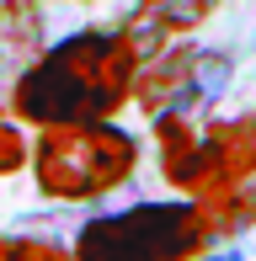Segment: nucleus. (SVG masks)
Listing matches in <instances>:
<instances>
[{"label":"nucleus","instance_id":"1","mask_svg":"<svg viewBox=\"0 0 256 261\" xmlns=\"http://www.w3.org/2000/svg\"><path fill=\"white\" fill-rule=\"evenodd\" d=\"M134 69H139V48L123 32H75V38L54 43L38 64L21 69L11 101L27 123L43 128L101 123L123 107Z\"/></svg>","mask_w":256,"mask_h":261},{"label":"nucleus","instance_id":"2","mask_svg":"<svg viewBox=\"0 0 256 261\" xmlns=\"http://www.w3.org/2000/svg\"><path fill=\"white\" fill-rule=\"evenodd\" d=\"M139 165V144L134 134L112 123H64L48 128L32 149V171H38V187L48 197H64V203H80V197H101L112 187H123Z\"/></svg>","mask_w":256,"mask_h":261},{"label":"nucleus","instance_id":"3","mask_svg":"<svg viewBox=\"0 0 256 261\" xmlns=\"http://www.w3.org/2000/svg\"><path fill=\"white\" fill-rule=\"evenodd\" d=\"M208 240L203 213L192 203H139L101 213L75 234L80 261H187Z\"/></svg>","mask_w":256,"mask_h":261},{"label":"nucleus","instance_id":"4","mask_svg":"<svg viewBox=\"0 0 256 261\" xmlns=\"http://www.w3.org/2000/svg\"><path fill=\"white\" fill-rule=\"evenodd\" d=\"M256 171V123L240 117V123H214L208 134H187V144L176 155H166V176L176 187H192V192L214 197L224 187H240Z\"/></svg>","mask_w":256,"mask_h":261},{"label":"nucleus","instance_id":"5","mask_svg":"<svg viewBox=\"0 0 256 261\" xmlns=\"http://www.w3.org/2000/svg\"><path fill=\"white\" fill-rule=\"evenodd\" d=\"M155 64L134 69V96L149 112H192V75H197V48H171V54H149Z\"/></svg>","mask_w":256,"mask_h":261},{"label":"nucleus","instance_id":"6","mask_svg":"<svg viewBox=\"0 0 256 261\" xmlns=\"http://www.w3.org/2000/svg\"><path fill=\"white\" fill-rule=\"evenodd\" d=\"M214 6L219 0H139L118 32L139 48V59H144V48L176 38V32H192L203 16H214Z\"/></svg>","mask_w":256,"mask_h":261},{"label":"nucleus","instance_id":"7","mask_svg":"<svg viewBox=\"0 0 256 261\" xmlns=\"http://www.w3.org/2000/svg\"><path fill=\"white\" fill-rule=\"evenodd\" d=\"M203 213V229L208 234H235L246 229V224H256V187H224V192H214V203L197 208Z\"/></svg>","mask_w":256,"mask_h":261},{"label":"nucleus","instance_id":"8","mask_svg":"<svg viewBox=\"0 0 256 261\" xmlns=\"http://www.w3.org/2000/svg\"><path fill=\"white\" fill-rule=\"evenodd\" d=\"M43 21L38 11L27 6V0H11V6H0V54H32V43H38Z\"/></svg>","mask_w":256,"mask_h":261},{"label":"nucleus","instance_id":"9","mask_svg":"<svg viewBox=\"0 0 256 261\" xmlns=\"http://www.w3.org/2000/svg\"><path fill=\"white\" fill-rule=\"evenodd\" d=\"M0 261H64L43 240H0Z\"/></svg>","mask_w":256,"mask_h":261},{"label":"nucleus","instance_id":"10","mask_svg":"<svg viewBox=\"0 0 256 261\" xmlns=\"http://www.w3.org/2000/svg\"><path fill=\"white\" fill-rule=\"evenodd\" d=\"M21 160H27V144H21V134H16L11 123H0V176L16 171Z\"/></svg>","mask_w":256,"mask_h":261},{"label":"nucleus","instance_id":"11","mask_svg":"<svg viewBox=\"0 0 256 261\" xmlns=\"http://www.w3.org/2000/svg\"><path fill=\"white\" fill-rule=\"evenodd\" d=\"M219 261H240V256H219Z\"/></svg>","mask_w":256,"mask_h":261}]
</instances>
